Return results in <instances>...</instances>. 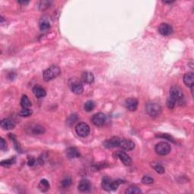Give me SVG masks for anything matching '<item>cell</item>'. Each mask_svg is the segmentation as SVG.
Segmentation results:
<instances>
[{
  "instance_id": "17",
  "label": "cell",
  "mask_w": 194,
  "mask_h": 194,
  "mask_svg": "<svg viewBox=\"0 0 194 194\" xmlns=\"http://www.w3.org/2000/svg\"><path fill=\"white\" fill-rule=\"evenodd\" d=\"M118 156L119 159L121 160V162L124 163L125 165H130L131 164L132 160L131 159H130V157L128 154L124 153V152H119V153H118Z\"/></svg>"
},
{
  "instance_id": "7",
  "label": "cell",
  "mask_w": 194,
  "mask_h": 194,
  "mask_svg": "<svg viewBox=\"0 0 194 194\" xmlns=\"http://www.w3.org/2000/svg\"><path fill=\"white\" fill-rule=\"evenodd\" d=\"M106 121V116L102 112L95 114L92 118V122L97 127H102L104 125Z\"/></svg>"
},
{
  "instance_id": "2",
  "label": "cell",
  "mask_w": 194,
  "mask_h": 194,
  "mask_svg": "<svg viewBox=\"0 0 194 194\" xmlns=\"http://www.w3.org/2000/svg\"><path fill=\"white\" fill-rule=\"evenodd\" d=\"M146 110L151 117H157L161 114L162 108L156 102H149L146 106Z\"/></svg>"
},
{
  "instance_id": "27",
  "label": "cell",
  "mask_w": 194,
  "mask_h": 194,
  "mask_svg": "<svg viewBox=\"0 0 194 194\" xmlns=\"http://www.w3.org/2000/svg\"><path fill=\"white\" fill-rule=\"evenodd\" d=\"M94 107H95V104L91 100H89L84 104V109L87 112H91L93 110Z\"/></svg>"
},
{
  "instance_id": "3",
  "label": "cell",
  "mask_w": 194,
  "mask_h": 194,
  "mask_svg": "<svg viewBox=\"0 0 194 194\" xmlns=\"http://www.w3.org/2000/svg\"><path fill=\"white\" fill-rule=\"evenodd\" d=\"M169 97L175 100V102H181L184 99V93L182 90L179 87L174 86L170 90Z\"/></svg>"
},
{
  "instance_id": "28",
  "label": "cell",
  "mask_w": 194,
  "mask_h": 194,
  "mask_svg": "<svg viewBox=\"0 0 194 194\" xmlns=\"http://www.w3.org/2000/svg\"><path fill=\"white\" fill-rule=\"evenodd\" d=\"M33 113L32 110L30 108H23L21 112H20L19 115L21 117H28V116L31 115Z\"/></svg>"
},
{
  "instance_id": "23",
  "label": "cell",
  "mask_w": 194,
  "mask_h": 194,
  "mask_svg": "<svg viewBox=\"0 0 194 194\" xmlns=\"http://www.w3.org/2000/svg\"><path fill=\"white\" fill-rule=\"evenodd\" d=\"M21 106L23 108H29L31 106V102L29 100L28 97H27L26 95H24L23 97H21Z\"/></svg>"
},
{
  "instance_id": "16",
  "label": "cell",
  "mask_w": 194,
  "mask_h": 194,
  "mask_svg": "<svg viewBox=\"0 0 194 194\" xmlns=\"http://www.w3.org/2000/svg\"><path fill=\"white\" fill-rule=\"evenodd\" d=\"M2 128L6 130H12L15 127V124L12 121H11L10 119H3V121L0 123Z\"/></svg>"
},
{
  "instance_id": "13",
  "label": "cell",
  "mask_w": 194,
  "mask_h": 194,
  "mask_svg": "<svg viewBox=\"0 0 194 194\" xmlns=\"http://www.w3.org/2000/svg\"><path fill=\"white\" fill-rule=\"evenodd\" d=\"M91 189V184L90 182L87 179H83L80 181L78 184V190L79 191L84 193V192H87Z\"/></svg>"
},
{
  "instance_id": "10",
  "label": "cell",
  "mask_w": 194,
  "mask_h": 194,
  "mask_svg": "<svg viewBox=\"0 0 194 194\" xmlns=\"http://www.w3.org/2000/svg\"><path fill=\"white\" fill-rule=\"evenodd\" d=\"M125 106L130 112L136 111L138 106V101L135 98H129L125 102Z\"/></svg>"
},
{
  "instance_id": "9",
  "label": "cell",
  "mask_w": 194,
  "mask_h": 194,
  "mask_svg": "<svg viewBox=\"0 0 194 194\" xmlns=\"http://www.w3.org/2000/svg\"><path fill=\"white\" fill-rule=\"evenodd\" d=\"M159 32L160 33L161 35L166 37V36L171 35L172 33H173V28H172V27L170 24H168L164 23L162 24L159 26Z\"/></svg>"
},
{
  "instance_id": "32",
  "label": "cell",
  "mask_w": 194,
  "mask_h": 194,
  "mask_svg": "<svg viewBox=\"0 0 194 194\" xmlns=\"http://www.w3.org/2000/svg\"><path fill=\"white\" fill-rule=\"evenodd\" d=\"M175 101L173 100V99H171L170 97H168V99H167V106H168V108H170V109H173V108H175Z\"/></svg>"
},
{
  "instance_id": "21",
  "label": "cell",
  "mask_w": 194,
  "mask_h": 194,
  "mask_svg": "<svg viewBox=\"0 0 194 194\" xmlns=\"http://www.w3.org/2000/svg\"><path fill=\"white\" fill-rule=\"evenodd\" d=\"M112 181L108 177H105L102 181V187L106 191H110L112 186Z\"/></svg>"
},
{
  "instance_id": "36",
  "label": "cell",
  "mask_w": 194,
  "mask_h": 194,
  "mask_svg": "<svg viewBox=\"0 0 194 194\" xmlns=\"http://www.w3.org/2000/svg\"><path fill=\"white\" fill-rule=\"evenodd\" d=\"M36 163H37V161H36V159H34V158H31V159H29L28 165L34 166V165H35Z\"/></svg>"
},
{
  "instance_id": "14",
  "label": "cell",
  "mask_w": 194,
  "mask_h": 194,
  "mask_svg": "<svg viewBox=\"0 0 194 194\" xmlns=\"http://www.w3.org/2000/svg\"><path fill=\"white\" fill-rule=\"evenodd\" d=\"M184 83L185 85L189 87H193L194 85V74L193 72H189L186 73L184 76Z\"/></svg>"
},
{
  "instance_id": "15",
  "label": "cell",
  "mask_w": 194,
  "mask_h": 194,
  "mask_svg": "<svg viewBox=\"0 0 194 194\" xmlns=\"http://www.w3.org/2000/svg\"><path fill=\"white\" fill-rule=\"evenodd\" d=\"M33 92H34V96L37 98H39H39L46 97V90H45V89L40 86H38V85L34 87V88H33Z\"/></svg>"
},
{
  "instance_id": "26",
  "label": "cell",
  "mask_w": 194,
  "mask_h": 194,
  "mask_svg": "<svg viewBox=\"0 0 194 194\" xmlns=\"http://www.w3.org/2000/svg\"><path fill=\"white\" fill-rule=\"evenodd\" d=\"M15 162V158H12V159H6V160H3L1 162V165L3 167H9Z\"/></svg>"
},
{
  "instance_id": "20",
  "label": "cell",
  "mask_w": 194,
  "mask_h": 194,
  "mask_svg": "<svg viewBox=\"0 0 194 194\" xmlns=\"http://www.w3.org/2000/svg\"><path fill=\"white\" fill-rule=\"evenodd\" d=\"M50 183H49V181L46 180V179H43V180H41L39 181V185H38V188H39V190H40L41 192H46L48 191L49 190H50Z\"/></svg>"
},
{
  "instance_id": "35",
  "label": "cell",
  "mask_w": 194,
  "mask_h": 194,
  "mask_svg": "<svg viewBox=\"0 0 194 194\" xmlns=\"http://www.w3.org/2000/svg\"><path fill=\"white\" fill-rule=\"evenodd\" d=\"M6 148V142L3 138L0 139V149L1 150H4Z\"/></svg>"
},
{
  "instance_id": "6",
  "label": "cell",
  "mask_w": 194,
  "mask_h": 194,
  "mask_svg": "<svg viewBox=\"0 0 194 194\" xmlns=\"http://www.w3.org/2000/svg\"><path fill=\"white\" fill-rule=\"evenodd\" d=\"M70 87L71 91L75 94H81L83 91V84L80 81L77 79L74 78L71 79L70 83Z\"/></svg>"
},
{
  "instance_id": "30",
  "label": "cell",
  "mask_w": 194,
  "mask_h": 194,
  "mask_svg": "<svg viewBox=\"0 0 194 194\" xmlns=\"http://www.w3.org/2000/svg\"><path fill=\"white\" fill-rule=\"evenodd\" d=\"M153 178L149 176H144L142 178V183L144 184H151L153 183Z\"/></svg>"
},
{
  "instance_id": "34",
  "label": "cell",
  "mask_w": 194,
  "mask_h": 194,
  "mask_svg": "<svg viewBox=\"0 0 194 194\" xmlns=\"http://www.w3.org/2000/svg\"><path fill=\"white\" fill-rule=\"evenodd\" d=\"M157 137H162V138L167 139H168V140L171 141V142H175V141H174L173 137H171V136L168 135V134H163V135H159V136H157Z\"/></svg>"
},
{
  "instance_id": "31",
  "label": "cell",
  "mask_w": 194,
  "mask_h": 194,
  "mask_svg": "<svg viewBox=\"0 0 194 194\" xmlns=\"http://www.w3.org/2000/svg\"><path fill=\"white\" fill-rule=\"evenodd\" d=\"M123 182L121 180H118V181H112V186H111V190H116L118 189V187L119 186V185L121 184H122Z\"/></svg>"
},
{
  "instance_id": "25",
  "label": "cell",
  "mask_w": 194,
  "mask_h": 194,
  "mask_svg": "<svg viewBox=\"0 0 194 194\" xmlns=\"http://www.w3.org/2000/svg\"><path fill=\"white\" fill-rule=\"evenodd\" d=\"M125 193L128 194H139L142 193V191H141L140 189L137 187V186H130L128 189L126 190V192H125Z\"/></svg>"
},
{
  "instance_id": "24",
  "label": "cell",
  "mask_w": 194,
  "mask_h": 194,
  "mask_svg": "<svg viewBox=\"0 0 194 194\" xmlns=\"http://www.w3.org/2000/svg\"><path fill=\"white\" fill-rule=\"evenodd\" d=\"M151 165L153 168V169L155 170L157 173H159V174L165 173V168L162 165L159 164V163L153 162L151 164Z\"/></svg>"
},
{
  "instance_id": "29",
  "label": "cell",
  "mask_w": 194,
  "mask_h": 194,
  "mask_svg": "<svg viewBox=\"0 0 194 194\" xmlns=\"http://www.w3.org/2000/svg\"><path fill=\"white\" fill-rule=\"evenodd\" d=\"M72 184V181L70 177H66L65 178L64 180L61 181V186H63L64 188H68Z\"/></svg>"
},
{
  "instance_id": "1",
  "label": "cell",
  "mask_w": 194,
  "mask_h": 194,
  "mask_svg": "<svg viewBox=\"0 0 194 194\" xmlns=\"http://www.w3.org/2000/svg\"><path fill=\"white\" fill-rule=\"evenodd\" d=\"M61 73L59 67L52 65L43 72V79L45 81H50L57 77Z\"/></svg>"
},
{
  "instance_id": "11",
  "label": "cell",
  "mask_w": 194,
  "mask_h": 194,
  "mask_svg": "<svg viewBox=\"0 0 194 194\" xmlns=\"http://www.w3.org/2000/svg\"><path fill=\"white\" fill-rule=\"evenodd\" d=\"M45 132V129L43 127H42L39 124H30V127L29 128L28 133H30L34 135H39V134H43Z\"/></svg>"
},
{
  "instance_id": "12",
  "label": "cell",
  "mask_w": 194,
  "mask_h": 194,
  "mask_svg": "<svg viewBox=\"0 0 194 194\" xmlns=\"http://www.w3.org/2000/svg\"><path fill=\"white\" fill-rule=\"evenodd\" d=\"M120 139L118 137H112L111 139H108V140L105 141L104 146L106 148H115V147H118L119 142H120Z\"/></svg>"
},
{
  "instance_id": "19",
  "label": "cell",
  "mask_w": 194,
  "mask_h": 194,
  "mask_svg": "<svg viewBox=\"0 0 194 194\" xmlns=\"http://www.w3.org/2000/svg\"><path fill=\"white\" fill-rule=\"evenodd\" d=\"M83 83H92L94 81V76L91 72H83L81 77Z\"/></svg>"
},
{
  "instance_id": "8",
  "label": "cell",
  "mask_w": 194,
  "mask_h": 194,
  "mask_svg": "<svg viewBox=\"0 0 194 194\" xmlns=\"http://www.w3.org/2000/svg\"><path fill=\"white\" fill-rule=\"evenodd\" d=\"M118 147H121L123 149L127 151H130L135 148V144L132 140L128 139H120Z\"/></svg>"
},
{
  "instance_id": "33",
  "label": "cell",
  "mask_w": 194,
  "mask_h": 194,
  "mask_svg": "<svg viewBox=\"0 0 194 194\" xmlns=\"http://www.w3.org/2000/svg\"><path fill=\"white\" fill-rule=\"evenodd\" d=\"M50 2L42 1V2H40V3H39V8H40L41 10L46 9V8L50 7Z\"/></svg>"
},
{
  "instance_id": "4",
  "label": "cell",
  "mask_w": 194,
  "mask_h": 194,
  "mask_svg": "<svg viewBox=\"0 0 194 194\" xmlns=\"http://www.w3.org/2000/svg\"><path fill=\"white\" fill-rule=\"evenodd\" d=\"M171 146L168 143L160 142L155 146V150L157 154L160 155H166L171 152Z\"/></svg>"
},
{
  "instance_id": "18",
  "label": "cell",
  "mask_w": 194,
  "mask_h": 194,
  "mask_svg": "<svg viewBox=\"0 0 194 194\" xmlns=\"http://www.w3.org/2000/svg\"><path fill=\"white\" fill-rule=\"evenodd\" d=\"M66 155L69 159H75L80 156V153L76 148L70 147L66 150Z\"/></svg>"
},
{
  "instance_id": "5",
  "label": "cell",
  "mask_w": 194,
  "mask_h": 194,
  "mask_svg": "<svg viewBox=\"0 0 194 194\" xmlns=\"http://www.w3.org/2000/svg\"><path fill=\"white\" fill-rule=\"evenodd\" d=\"M76 133L77 134V135L81 137H87L90 134V127L86 123H79L78 124H77L75 128Z\"/></svg>"
},
{
  "instance_id": "22",
  "label": "cell",
  "mask_w": 194,
  "mask_h": 194,
  "mask_svg": "<svg viewBox=\"0 0 194 194\" xmlns=\"http://www.w3.org/2000/svg\"><path fill=\"white\" fill-rule=\"evenodd\" d=\"M39 29L43 31V30H46L50 28V23L48 20L46 18H43L40 20L39 24Z\"/></svg>"
},
{
  "instance_id": "37",
  "label": "cell",
  "mask_w": 194,
  "mask_h": 194,
  "mask_svg": "<svg viewBox=\"0 0 194 194\" xmlns=\"http://www.w3.org/2000/svg\"><path fill=\"white\" fill-rule=\"evenodd\" d=\"M18 3L22 5H27L29 3V1H18Z\"/></svg>"
}]
</instances>
